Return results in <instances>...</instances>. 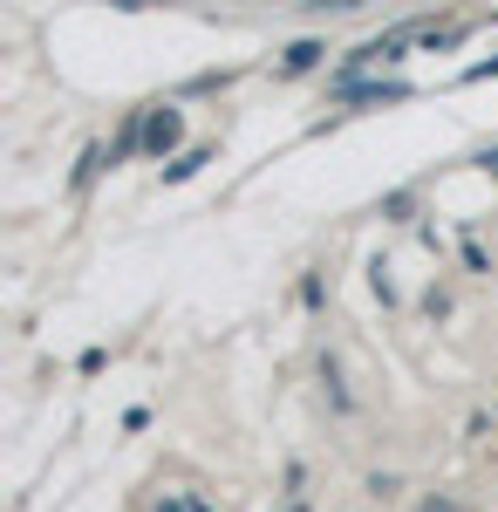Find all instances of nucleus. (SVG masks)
Here are the masks:
<instances>
[{
	"mask_svg": "<svg viewBox=\"0 0 498 512\" xmlns=\"http://www.w3.org/2000/svg\"><path fill=\"white\" fill-rule=\"evenodd\" d=\"M335 96H342V103H403L410 82H355V76H342V82H335Z\"/></svg>",
	"mask_w": 498,
	"mask_h": 512,
	"instance_id": "obj_1",
	"label": "nucleus"
},
{
	"mask_svg": "<svg viewBox=\"0 0 498 512\" xmlns=\"http://www.w3.org/2000/svg\"><path fill=\"white\" fill-rule=\"evenodd\" d=\"M144 144H151L157 158L178 144V110H171V103H164V110H151V123H144Z\"/></svg>",
	"mask_w": 498,
	"mask_h": 512,
	"instance_id": "obj_2",
	"label": "nucleus"
},
{
	"mask_svg": "<svg viewBox=\"0 0 498 512\" xmlns=\"http://www.w3.org/2000/svg\"><path fill=\"white\" fill-rule=\"evenodd\" d=\"M321 55H328L321 41H294V48L280 55V76H301V69H314V62H321Z\"/></svg>",
	"mask_w": 498,
	"mask_h": 512,
	"instance_id": "obj_3",
	"label": "nucleus"
},
{
	"mask_svg": "<svg viewBox=\"0 0 498 512\" xmlns=\"http://www.w3.org/2000/svg\"><path fill=\"white\" fill-rule=\"evenodd\" d=\"M151 512H212V506H205L198 492H157V506H151Z\"/></svg>",
	"mask_w": 498,
	"mask_h": 512,
	"instance_id": "obj_4",
	"label": "nucleus"
},
{
	"mask_svg": "<svg viewBox=\"0 0 498 512\" xmlns=\"http://www.w3.org/2000/svg\"><path fill=\"white\" fill-rule=\"evenodd\" d=\"M478 164H485V171H498V144H492V151H478Z\"/></svg>",
	"mask_w": 498,
	"mask_h": 512,
	"instance_id": "obj_5",
	"label": "nucleus"
}]
</instances>
